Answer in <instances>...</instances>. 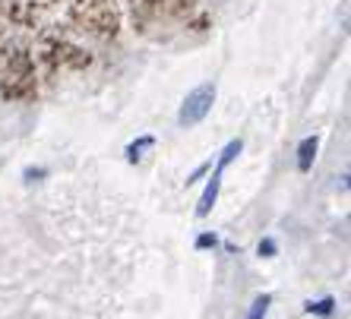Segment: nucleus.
I'll return each instance as SVG.
<instances>
[{
  "label": "nucleus",
  "instance_id": "f257e3e1",
  "mask_svg": "<svg viewBox=\"0 0 351 319\" xmlns=\"http://www.w3.org/2000/svg\"><path fill=\"white\" fill-rule=\"evenodd\" d=\"M213 101H215V86L213 82H203L199 89H193L184 99V105H180L178 111V123L180 127H196L199 120H206V114L213 111Z\"/></svg>",
  "mask_w": 351,
  "mask_h": 319
},
{
  "label": "nucleus",
  "instance_id": "f03ea898",
  "mask_svg": "<svg viewBox=\"0 0 351 319\" xmlns=\"http://www.w3.org/2000/svg\"><path fill=\"white\" fill-rule=\"evenodd\" d=\"M219 187H221V174L213 171V180H209V187L203 190V196H199V205H196V215H199V218H206V215L213 212L215 199H219Z\"/></svg>",
  "mask_w": 351,
  "mask_h": 319
},
{
  "label": "nucleus",
  "instance_id": "7ed1b4c3",
  "mask_svg": "<svg viewBox=\"0 0 351 319\" xmlns=\"http://www.w3.org/2000/svg\"><path fill=\"white\" fill-rule=\"evenodd\" d=\"M317 136H307V140L298 146V171L301 174H307L313 168V158H317Z\"/></svg>",
  "mask_w": 351,
  "mask_h": 319
},
{
  "label": "nucleus",
  "instance_id": "20e7f679",
  "mask_svg": "<svg viewBox=\"0 0 351 319\" xmlns=\"http://www.w3.org/2000/svg\"><path fill=\"white\" fill-rule=\"evenodd\" d=\"M241 149H244V142H241V140H231L228 146L221 149V158H219V164H215V171H219V174H225V168H228V164L234 162L237 155H241Z\"/></svg>",
  "mask_w": 351,
  "mask_h": 319
},
{
  "label": "nucleus",
  "instance_id": "39448f33",
  "mask_svg": "<svg viewBox=\"0 0 351 319\" xmlns=\"http://www.w3.org/2000/svg\"><path fill=\"white\" fill-rule=\"evenodd\" d=\"M152 146H156V140H152V136H139L136 142H130V146H127V162L136 164L139 158L146 155V149H152Z\"/></svg>",
  "mask_w": 351,
  "mask_h": 319
},
{
  "label": "nucleus",
  "instance_id": "423d86ee",
  "mask_svg": "<svg viewBox=\"0 0 351 319\" xmlns=\"http://www.w3.org/2000/svg\"><path fill=\"white\" fill-rule=\"evenodd\" d=\"M269 303H272V294H260L254 303H250V310H247L244 319H266V313H269Z\"/></svg>",
  "mask_w": 351,
  "mask_h": 319
},
{
  "label": "nucleus",
  "instance_id": "0eeeda50",
  "mask_svg": "<svg viewBox=\"0 0 351 319\" xmlns=\"http://www.w3.org/2000/svg\"><path fill=\"white\" fill-rule=\"evenodd\" d=\"M307 313H317V316H332L335 313V297H323V301L317 303H307Z\"/></svg>",
  "mask_w": 351,
  "mask_h": 319
},
{
  "label": "nucleus",
  "instance_id": "6e6552de",
  "mask_svg": "<svg viewBox=\"0 0 351 319\" xmlns=\"http://www.w3.org/2000/svg\"><path fill=\"white\" fill-rule=\"evenodd\" d=\"M215 246H219L215 234H199V238H196V250H215Z\"/></svg>",
  "mask_w": 351,
  "mask_h": 319
},
{
  "label": "nucleus",
  "instance_id": "1a4fd4ad",
  "mask_svg": "<svg viewBox=\"0 0 351 319\" xmlns=\"http://www.w3.org/2000/svg\"><path fill=\"white\" fill-rule=\"evenodd\" d=\"M276 250H278V246H276V240H272V238H263L260 240V256H266V259H269V256H276Z\"/></svg>",
  "mask_w": 351,
  "mask_h": 319
},
{
  "label": "nucleus",
  "instance_id": "9d476101",
  "mask_svg": "<svg viewBox=\"0 0 351 319\" xmlns=\"http://www.w3.org/2000/svg\"><path fill=\"white\" fill-rule=\"evenodd\" d=\"M206 171H209V164H199V168H196V171H193V174H190V177H187V187H190V183H196V180L203 177Z\"/></svg>",
  "mask_w": 351,
  "mask_h": 319
},
{
  "label": "nucleus",
  "instance_id": "9b49d317",
  "mask_svg": "<svg viewBox=\"0 0 351 319\" xmlns=\"http://www.w3.org/2000/svg\"><path fill=\"white\" fill-rule=\"evenodd\" d=\"M38 177H45V168H29L25 171V180H38Z\"/></svg>",
  "mask_w": 351,
  "mask_h": 319
}]
</instances>
